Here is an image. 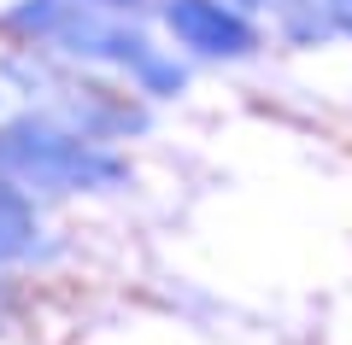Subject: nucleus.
<instances>
[{"label":"nucleus","mask_w":352,"mask_h":345,"mask_svg":"<svg viewBox=\"0 0 352 345\" xmlns=\"http://www.w3.org/2000/svg\"><path fill=\"white\" fill-rule=\"evenodd\" d=\"M229 6H241L247 18H258V24H270V18H282V6H288V0H229Z\"/></svg>","instance_id":"6"},{"label":"nucleus","mask_w":352,"mask_h":345,"mask_svg":"<svg viewBox=\"0 0 352 345\" xmlns=\"http://www.w3.org/2000/svg\"><path fill=\"white\" fill-rule=\"evenodd\" d=\"M159 24L188 64H252L270 36L229 0H159Z\"/></svg>","instance_id":"2"},{"label":"nucleus","mask_w":352,"mask_h":345,"mask_svg":"<svg viewBox=\"0 0 352 345\" xmlns=\"http://www.w3.org/2000/svg\"><path fill=\"white\" fill-rule=\"evenodd\" d=\"M82 6H100V12H118V18H147V12H159V0H82Z\"/></svg>","instance_id":"4"},{"label":"nucleus","mask_w":352,"mask_h":345,"mask_svg":"<svg viewBox=\"0 0 352 345\" xmlns=\"http://www.w3.org/2000/svg\"><path fill=\"white\" fill-rule=\"evenodd\" d=\"M323 12H329V24H335V36L352 41V0H323Z\"/></svg>","instance_id":"5"},{"label":"nucleus","mask_w":352,"mask_h":345,"mask_svg":"<svg viewBox=\"0 0 352 345\" xmlns=\"http://www.w3.org/2000/svg\"><path fill=\"white\" fill-rule=\"evenodd\" d=\"M0 170L41 193H112L129 182V164L112 147L71 135L53 117H18L0 129Z\"/></svg>","instance_id":"1"},{"label":"nucleus","mask_w":352,"mask_h":345,"mask_svg":"<svg viewBox=\"0 0 352 345\" xmlns=\"http://www.w3.org/2000/svg\"><path fill=\"white\" fill-rule=\"evenodd\" d=\"M30 246H36V211H30L24 187L0 170V263H6V258H24Z\"/></svg>","instance_id":"3"}]
</instances>
